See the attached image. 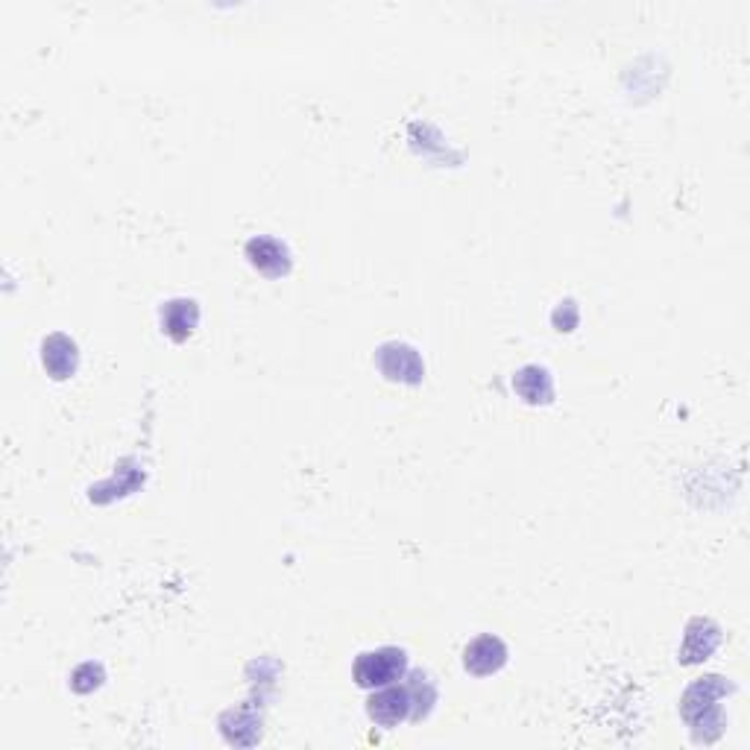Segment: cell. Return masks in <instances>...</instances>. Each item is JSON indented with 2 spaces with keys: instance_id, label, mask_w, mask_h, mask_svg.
Returning <instances> with one entry per match:
<instances>
[{
  "instance_id": "6da1fadb",
  "label": "cell",
  "mask_w": 750,
  "mask_h": 750,
  "mask_svg": "<svg viewBox=\"0 0 750 750\" xmlns=\"http://www.w3.org/2000/svg\"><path fill=\"white\" fill-rule=\"evenodd\" d=\"M727 691H733V686L719 674H710V677H701L695 681L686 689L681 701V712L686 724L695 730V739L707 741V730L712 727V736L719 739L721 730H724V712L715 701H721Z\"/></svg>"
},
{
  "instance_id": "7a4b0ae2",
  "label": "cell",
  "mask_w": 750,
  "mask_h": 750,
  "mask_svg": "<svg viewBox=\"0 0 750 750\" xmlns=\"http://www.w3.org/2000/svg\"><path fill=\"white\" fill-rule=\"evenodd\" d=\"M408 674V654L402 648H375L364 651L352 665V677L361 689H382L390 683H399Z\"/></svg>"
},
{
  "instance_id": "3957f363",
  "label": "cell",
  "mask_w": 750,
  "mask_h": 750,
  "mask_svg": "<svg viewBox=\"0 0 750 750\" xmlns=\"http://www.w3.org/2000/svg\"><path fill=\"white\" fill-rule=\"evenodd\" d=\"M366 715L378 724V727H399L414 715V698L408 683H390L375 691L373 698L366 701Z\"/></svg>"
},
{
  "instance_id": "277c9868",
  "label": "cell",
  "mask_w": 750,
  "mask_h": 750,
  "mask_svg": "<svg viewBox=\"0 0 750 750\" xmlns=\"http://www.w3.org/2000/svg\"><path fill=\"white\" fill-rule=\"evenodd\" d=\"M378 370L390 382H402V385H419L425 378V364L414 346L408 344H385L378 349Z\"/></svg>"
},
{
  "instance_id": "5b68a950",
  "label": "cell",
  "mask_w": 750,
  "mask_h": 750,
  "mask_svg": "<svg viewBox=\"0 0 750 750\" xmlns=\"http://www.w3.org/2000/svg\"><path fill=\"white\" fill-rule=\"evenodd\" d=\"M464 665L466 672L475 674V677H490V674H499L507 665V645H504L499 636L487 633V636H478L466 645L464 651Z\"/></svg>"
},
{
  "instance_id": "8992f818",
  "label": "cell",
  "mask_w": 750,
  "mask_h": 750,
  "mask_svg": "<svg viewBox=\"0 0 750 750\" xmlns=\"http://www.w3.org/2000/svg\"><path fill=\"white\" fill-rule=\"evenodd\" d=\"M247 258L249 264L256 267L258 273L267 279H282L290 273V253L282 241L276 237L258 235L247 241Z\"/></svg>"
},
{
  "instance_id": "52a82bcc",
  "label": "cell",
  "mask_w": 750,
  "mask_h": 750,
  "mask_svg": "<svg viewBox=\"0 0 750 750\" xmlns=\"http://www.w3.org/2000/svg\"><path fill=\"white\" fill-rule=\"evenodd\" d=\"M721 642L719 624H712L710 619H695L686 628V636H683L681 648V662L683 665H695V662L707 660Z\"/></svg>"
},
{
  "instance_id": "ba28073f",
  "label": "cell",
  "mask_w": 750,
  "mask_h": 750,
  "mask_svg": "<svg viewBox=\"0 0 750 750\" xmlns=\"http://www.w3.org/2000/svg\"><path fill=\"white\" fill-rule=\"evenodd\" d=\"M199 323V308L194 299H170L168 306L161 308V332L170 337V340H188L194 335V328Z\"/></svg>"
},
{
  "instance_id": "9c48e42d",
  "label": "cell",
  "mask_w": 750,
  "mask_h": 750,
  "mask_svg": "<svg viewBox=\"0 0 750 750\" xmlns=\"http://www.w3.org/2000/svg\"><path fill=\"white\" fill-rule=\"evenodd\" d=\"M41 361L56 382H65L77 373V344L65 335H50L41 346Z\"/></svg>"
},
{
  "instance_id": "30bf717a",
  "label": "cell",
  "mask_w": 750,
  "mask_h": 750,
  "mask_svg": "<svg viewBox=\"0 0 750 750\" xmlns=\"http://www.w3.org/2000/svg\"><path fill=\"white\" fill-rule=\"evenodd\" d=\"M514 390L522 396L528 405H548L554 399L552 373L545 366H522L514 375Z\"/></svg>"
},
{
  "instance_id": "8fae6325",
  "label": "cell",
  "mask_w": 750,
  "mask_h": 750,
  "mask_svg": "<svg viewBox=\"0 0 750 750\" xmlns=\"http://www.w3.org/2000/svg\"><path fill=\"white\" fill-rule=\"evenodd\" d=\"M408 689H411V698H414V715H411V719H423V715H428L431 703L437 701L435 683L428 681L425 674H411Z\"/></svg>"
}]
</instances>
